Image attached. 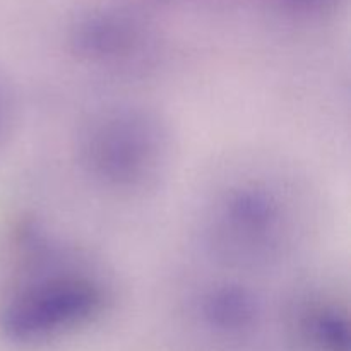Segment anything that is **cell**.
<instances>
[{
    "label": "cell",
    "instance_id": "1",
    "mask_svg": "<svg viewBox=\"0 0 351 351\" xmlns=\"http://www.w3.org/2000/svg\"><path fill=\"white\" fill-rule=\"evenodd\" d=\"M105 300L106 290L95 274L50 264L14 287L3 304L2 326L16 339H43L88 322Z\"/></svg>",
    "mask_w": 351,
    "mask_h": 351
},
{
    "label": "cell",
    "instance_id": "2",
    "mask_svg": "<svg viewBox=\"0 0 351 351\" xmlns=\"http://www.w3.org/2000/svg\"><path fill=\"white\" fill-rule=\"evenodd\" d=\"M84 163L113 187H141L156 177L163 161V136L139 112H120L93 123L82 146Z\"/></svg>",
    "mask_w": 351,
    "mask_h": 351
},
{
    "label": "cell",
    "instance_id": "3",
    "mask_svg": "<svg viewBox=\"0 0 351 351\" xmlns=\"http://www.w3.org/2000/svg\"><path fill=\"white\" fill-rule=\"evenodd\" d=\"M218 230L223 243L239 254L266 252L280 233V211L263 192L242 191L225 204Z\"/></svg>",
    "mask_w": 351,
    "mask_h": 351
},
{
    "label": "cell",
    "instance_id": "4",
    "mask_svg": "<svg viewBox=\"0 0 351 351\" xmlns=\"http://www.w3.org/2000/svg\"><path fill=\"white\" fill-rule=\"evenodd\" d=\"M208 314L218 324H243L252 314V302L239 290H219L209 297Z\"/></svg>",
    "mask_w": 351,
    "mask_h": 351
}]
</instances>
